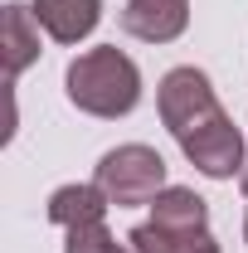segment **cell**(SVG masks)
<instances>
[{
	"instance_id": "277c9868",
	"label": "cell",
	"mask_w": 248,
	"mask_h": 253,
	"mask_svg": "<svg viewBox=\"0 0 248 253\" xmlns=\"http://www.w3.org/2000/svg\"><path fill=\"white\" fill-rule=\"evenodd\" d=\"M117 20L141 44H170L190 25V0H126Z\"/></svg>"
},
{
	"instance_id": "9c48e42d",
	"label": "cell",
	"mask_w": 248,
	"mask_h": 253,
	"mask_svg": "<svg viewBox=\"0 0 248 253\" xmlns=\"http://www.w3.org/2000/svg\"><path fill=\"white\" fill-rule=\"evenodd\" d=\"M126 253H219V244H214L209 229H200V234H170V229H156L146 219L126 234Z\"/></svg>"
},
{
	"instance_id": "8992f818",
	"label": "cell",
	"mask_w": 248,
	"mask_h": 253,
	"mask_svg": "<svg viewBox=\"0 0 248 253\" xmlns=\"http://www.w3.org/2000/svg\"><path fill=\"white\" fill-rule=\"evenodd\" d=\"M39 20H34V5H5L0 15V54H5V78L15 83L34 59H39Z\"/></svg>"
},
{
	"instance_id": "6da1fadb",
	"label": "cell",
	"mask_w": 248,
	"mask_h": 253,
	"mask_svg": "<svg viewBox=\"0 0 248 253\" xmlns=\"http://www.w3.org/2000/svg\"><path fill=\"white\" fill-rule=\"evenodd\" d=\"M156 107L161 122L175 136V146L185 151V161L209 175V180H234L244 175V131L234 126V117L219 107L214 83L200 68H170L156 88Z\"/></svg>"
},
{
	"instance_id": "52a82bcc",
	"label": "cell",
	"mask_w": 248,
	"mask_h": 253,
	"mask_svg": "<svg viewBox=\"0 0 248 253\" xmlns=\"http://www.w3.org/2000/svg\"><path fill=\"white\" fill-rule=\"evenodd\" d=\"M151 224L170 229V234H200V229H209V205L185 185H165L151 200Z\"/></svg>"
},
{
	"instance_id": "5b68a950",
	"label": "cell",
	"mask_w": 248,
	"mask_h": 253,
	"mask_svg": "<svg viewBox=\"0 0 248 253\" xmlns=\"http://www.w3.org/2000/svg\"><path fill=\"white\" fill-rule=\"evenodd\" d=\"M34 20L54 44H78L97 30L102 20V0H34Z\"/></svg>"
},
{
	"instance_id": "8fae6325",
	"label": "cell",
	"mask_w": 248,
	"mask_h": 253,
	"mask_svg": "<svg viewBox=\"0 0 248 253\" xmlns=\"http://www.w3.org/2000/svg\"><path fill=\"white\" fill-rule=\"evenodd\" d=\"M239 180H244V195H248V166H244V175H239Z\"/></svg>"
},
{
	"instance_id": "7a4b0ae2",
	"label": "cell",
	"mask_w": 248,
	"mask_h": 253,
	"mask_svg": "<svg viewBox=\"0 0 248 253\" xmlns=\"http://www.w3.org/2000/svg\"><path fill=\"white\" fill-rule=\"evenodd\" d=\"M63 93L88 117H126L141 102V68L117 44H97V49H88L68 63Z\"/></svg>"
},
{
	"instance_id": "ba28073f",
	"label": "cell",
	"mask_w": 248,
	"mask_h": 253,
	"mask_svg": "<svg viewBox=\"0 0 248 253\" xmlns=\"http://www.w3.org/2000/svg\"><path fill=\"white\" fill-rule=\"evenodd\" d=\"M112 210V200L102 195V185H59L49 195V219L73 229V224H93Z\"/></svg>"
},
{
	"instance_id": "3957f363",
	"label": "cell",
	"mask_w": 248,
	"mask_h": 253,
	"mask_svg": "<svg viewBox=\"0 0 248 253\" xmlns=\"http://www.w3.org/2000/svg\"><path fill=\"white\" fill-rule=\"evenodd\" d=\"M93 185H102V195L117 210L151 205L156 195L165 190V161H161V151L141 146V141H126V146H117V151H107L97 161Z\"/></svg>"
},
{
	"instance_id": "7c38bea8",
	"label": "cell",
	"mask_w": 248,
	"mask_h": 253,
	"mask_svg": "<svg viewBox=\"0 0 248 253\" xmlns=\"http://www.w3.org/2000/svg\"><path fill=\"white\" fill-rule=\"evenodd\" d=\"M244 244H248V214H244Z\"/></svg>"
},
{
	"instance_id": "30bf717a",
	"label": "cell",
	"mask_w": 248,
	"mask_h": 253,
	"mask_svg": "<svg viewBox=\"0 0 248 253\" xmlns=\"http://www.w3.org/2000/svg\"><path fill=\"white\" fill-rule=\"evenodd\" d=\"M63 253H122V244L112 239V229L102 219H93V224H73V229H68Z\"/></svg>"
}]
</instances>
